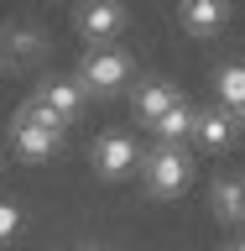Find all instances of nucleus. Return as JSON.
I'll return each instance as SVG.
<instances>
[{
    "label": "nucleus",
    "mask_w": 245,
    "mask_h": 251,
    "mask_svg": "<svg viewBox=\"0 0 245 251\" xmlns=\"http://www.w3.org/2000/svg\"><path fill=\"white\" fill-rule=\"evenodd\" d=\"M141 178H146V194L178 199V194L193 183V157H188L183 147H156L152 157H141Z\"/></svg>",
    "instance_id": "nucleus-1"
},
{
    "label": "nucleus",
    "mask_w": 245,
    "mask_h": 251,
    "mask_svg": "<svg viewBox=\"0 0 245 251\" xmlns=\"http://www.w3.org/2000/svg\"><path fill=\"white\" fill-rule=\"evenodd\" d=\"M21 115H26V121H37V126H47V131H63V126H68V121H58L42 100H26V105H21Z\"/></svg>",
    "instance_id": "nucleus-13"
},
{
    "label": "nucleus",
    "mask_w": 245,
    "mask_h": 251,
    "mask_svg": "<svg viewBox=\"0 0 245 251\" xmlns=\"http://www.w3.org/2000/svg\"><path fill=\"white\" fill-rule=\"evenodd\" d=\"M214 215L224 220V225H240V220H245V178H240V173L214 178Z\"/></svg>",
    "instance_id": "nucleus-10"
},
{
    "label": "nucleus",
    "mask_w": 245,
    "mask_h": 251,
    "mask_svg": "<svg viewBox=\"0 0 245 251\" xmlns=\"http://www.w3.org/2000/svg\"><path fill=\"white\" fill-rule=\"evenodd\" d=\"M178 16L193 37H214L230 21V0H178Z\"/></svg>",
    "instance_id": "nucleus-6"
},
{
    "label": "nucleus",
    "mask_w": 245,
    "mask_h": 251,
    "mask_svg": "<svg viewBox=\"0 0 245 251\" xmlns=\"http://www.w3.org/2000/svg\"><path fill=\"white\" fill-rule=\"evenodd\" d=\"M235 121H240V126H245V110H240V115H235Z\"/></svg>",
    "instance_id": "nucleus-16"
},
{
    "label": "nucleus",
    "mask_w": 245,
    "mask_h": 251,
    "mask_svg": "<svg viewBox=\"0 0 245 251\" xmlns=\"http://www.w3.org/2000/svg\"><path fill=\"white\" fill-rule=\"evenodd\" d=\"M125 21H131V16H125L120 0H84V5H78V16H73L78 37H89L94 47H105L110 37H120Z\"/></svg>",
    "instance_id": "nucleus-3"
},
{
    "label": "nucleus",
    "mask_w": 245,
    "mask_h": 251,
    "mask_svg": "<svg viewBox=\"0 0 245 251\" xmlns=\"http://www.w3.org/2000/svg\"><path fill=\"white\" fill-rule=\"evenodd\" d=\"M214 94H219V110L240 115L245 110V63H224L214 74Z\"/></svg>",
    "instance_id": "nucleus-12"
},
{
    "label": "nucleus",
    "mask_w": 245,
    "mask_h": 251,
    "mask_svg": "<svg viewBox=\"0 0 245 251\" xmlns=\"http://www.w3.org/2000/svg\"><path fill=\"white\" fill-rule=\"evenodd\" d=\"M94 168H99V178H131V173H141V147H136V136H125V131H105V136L94 141Z\"/></svg>",
    "instance_id": "nucleus-4"
},
{
    "label": "nucleus",
    "mask_w": 245,
    "mask_h": 251,
    "mask_svg": "<svg viewBox=\"0 0 245 251\" xmlns=\"http://www.w3.org/2000/svg\"><path fill=\"white\" fill-rule=\"evenodd\" d=\"M78 84L94 94H115L131 84V52H120V47H89L84 58H78Z\"/></svg>",
    "instance_id": "nucleus-2"
},
{
    "label": "nucleus",
    "mask_w": 245,
    "mask_h": 251,
    "mask_svg": "<svg viewBox=\"0 0 245 251\" xmlns=\"http://www.w3.org/2000/svg\"><path fill=\"white\" fill-rule=\"evenodd\" d=\"M172 105H183V94H178L172 78H146V84H136V115L146 126H156Z\"/></svg>",
    "instance_id": "nucleus-7"
},
{
    "label": "nucleus",
    "mask_w": 245,
    "mask_h": 251,
    "mask_svg": "<svg viewBox=\"0 0 245 251\" xmlns=\"http://www.w3.org/2000/svg\"><path fill=\"white\" fill-rule=\"evenodd\" d=\"M240 251H245V241H240Z\"/></svg>",
    "instance_id": "nucleus-18"
},
{
    "label": "nucleus",
    "mask_w": 245,
    "mask_h": 251,
    "mask_svg": "<svg viewBox=\"0 0 245 251\" xmlns=\"http://www.w3.org/2000/svg\"><path fill=\"white\" fill-rule=\"evenodd\" d=\"M84 251H110V246H84Z\"/></svg>",
    "instance_id": "nucleus-15"
},
{
    "label": "nucleus",
    "mask_w": 245,
    "mask_h": 251,
    "mask_svg": "<svg viewBox=\"0 0 245 251\" xmlns=\"http://www.w3.org/2000/svg\"><path fill=\"white\" fill-rule=\"evenodd\" d=\"M58 147H63V131H47V126L26 121L16 110V152L26 157V162H47V157H58Z\"/></svg>",
    "instance_id": "nucleus-5"
},
{
    "label": "nucleus",
    "mask_w": 245,
    "mask_h": 251,
    "mask_svg": "<svg viewBox=\"0 0 245 251\" xmlns=\"http://www.w3.org/2000/svg\"><path fill=\"white\" fill-rule=\"evenodd\" d=\"M84 94H89V89H84L78 78H47L42 89H37V100H42L58 121H73L78 110H84Z\"/></svg>",
    "instance_id": "nucleus-8"
},
{
    "label": "nucleus",
    "mask_w": 245,
    "mask_h": 251,
    "mask_svg": "<svg viewBox=\"0 0 245 251\" xmlns=\"http://www.w3.org/2000/svg\"><path fill=\"white\" fill-rule=\"evenodd\" d=\"M235 115L230 110H199V121H193V141H199L203 152H224V147H230L235 141Z\"/></svg>",
    "instance_id": "nucleus-9"
},
{
    "label": "nucleus",
    "mask_w": 245,
    "mask_h": 251,
    "mask_svg": "<svg viewBox=\"0 0 245 251\" xmlns=\"http://www.w3.org/2000/svg\"><path fill=\"white\" fill-rule=\"evenodd\" d=\"M16 230H21V209L11 199H0V241H11Z\"/></svg>",
    "instance_id": "nucleus-14"
},
{
    "label": "nucleus",
    "mask_w": 245,
    "mask_h": 251,
    "mask_svg": "<svg viewBox=\"0 0 245 251\" xmlns=\"http://www.w3.org/2000/svg\"><path fill=\"white\" fill-rule=\"evenodd\" d=\"M193 121H199V110L172 105L167 115L152 126V131H156V147H183V141H193Z\"/></svg>",
    "instance_id": "nucleus-11"
},
{
    "label": "nucleus",
    "mask_w": 245,
    "mask_h": 251,
    "mask_svg": "<svg viewBox=\"0 0 245 251\" xmlns=\"http://www.w3.org/2000/svg\"><path fill=\"white\" fill-rule=\"evenodd\" d=\"M230 251H240V246H230Z\"/></svg>",
    "instance_id": "nucleus-17"
}]
</instances>
